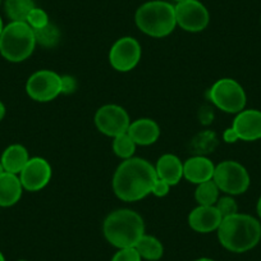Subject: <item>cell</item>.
Masks as SVG:
<instances>
[{
  "mask_svg": "<svg viewBox=\"0 0 261 261\" xmlns=\"http://www.w3.org/2000/svg\"><path fill=\"white\" fill-rule=\"evenodd\" d=\"M156 179L154 165L141 158H129L123 160L115 170L113 191L122 201H140L151 193Z\"/></svg>",
  "mask_w": 261,
  "mask_h": 261,
  "instance_id": "cell-1",
  "label": "cell"
},
{
  "mask_svg": "<svg viewBox=\"0 0 261 261\" xmlns=\"http://www.w3.org/2000/svg\"><path fill=\"white\" fill-rule=\"evenodd\" d=\"M218 238L225 250L243 253L252 250L261 240V224L247 214H236L223 218L218 228Z\"/></svg>",
  "mask_w": 261,
  "mask_h": 261,
  "instance_id": "cell-2",
  "label": "cell"
},
{
  "mask_svg": "<svg viewBox=\"0 0 261 261\" xmlns=\"http://www.w3.org/2000/svg\"><path fill=\"white\" fill-rule=\"evenodd\" d=\"M102 232L108 242L114 247H135L145 234V223L139 213L119 209L108 215L102 224Z\"/></svg>",
  "mask_w": 261,
  "mask_h": 261,
  "instance_id": "cell-3",
  "label": "cell"
},
{
  "mask_svg": "<svg viewBox=\"0 0 261 261\" xmlns=\"http://www.w3.org/2000/svg\"><path fill=\"white\" fill-rule=\"evenodd\" d=\"M135 22L141 32L155 39L167 37L177 27L174 6L164 0L144 3L135 14Z\"/></svg>",
  "mask_w": 261,
  "mask_h": 261,
  "instance_id": "cell-4",
  "label": "cell"
},
{
  "mask_svg": "<svg viewBox=\"0 0 261 261\" xmlns=\"http://www.w3.org/2000/svg\"><path fill=\"white\" fill-rule=\"evenodd\" d=\"M36 46L34 30L27 22H11L0 35V54L12 63L29 59Z\"/></svg>",
  "mask_w": 261,
  "mask_h": 261,
  "instance_id": "cell-5",
  "label": "cell"
},
{
  "mask_svg": "<svg viewBox=\"0 0 261 261\" xmlns=\"http://www.w3.org/2000/svg\"><path fill=\"white\" fill-rule=\"evenodd\" d=\"M209 99L218 109L238 114L246 107L247 96L243 87L233 79H220L209 90Z\"/></svg>",
  "mask_w": 261,
  "mask_h": 261,
  "instance_id": "cell-6",
  "label": "cell"
},
{
  "mask_svg": "<svg viewBox=\"0 0 261 261\" xmlns=\"http://www.w3.org/2000/svg\"><path fill=\"white\" fill-rule=\"evenodd\" d=\"M213 180L220 191L230 196L242 195L250 187V174L247 169L233 160H225L215 165Z\"/></svg>",
  "mask_w": 261,
  "mask_h": 261,
  "instance_id": "cell-7",
  "label": "cell"
},
{
  "mask_svg": "<svg viewBox=\"0 0 261 261\" xmlns=\"http://www.w3.org/2000/svg\"><path fill=\"white\" fill-rule=\"evenodd\" d=\"M177 26L187 32H201L210 22V14L200 0H182L174 6Z\"/></svg>",
  "mask_w": 261,
  "mask_h": 261,
  "instance_id": "cell-8",
  "label": "cell"
},
{
  "mask_svg": "<svg viewBox=\"0 0 261 261\" xmlns=\"http://www.w3.org/2000/svg\"><path fill=\"white\" fill-rule=\"evenodd\" d=\"M26 92L35 101H51L62 94L60 76L57 72L49 71V69L35 72L27 80Z\"/></svg>",
  "mask_w": 261,
  "mask_h": 261,
  "instance_id": "cell-9",
  "label": "cell"
},
{
  "mask_svg": "<svg viewBox=\"0 0 261 261\" xmlns=\"http://www.w3.org/2000/svg\"><path fill=\"white\" fill-rule=\"evenodd\" d=\"M130 119L124 108L115 104H108L99 108L95 114V125L102 135L117 137L127 134Z\"/></svg>",
  "mask_w": 261,
  "mask_h": 261,
  "instance_id": "cell-10",
  "label": "cell"
},
{
  "mask_svg": "<svg viewBox=\"0 0 261 261\" xmlns=\"http://www.w3.org/2000/svg\"><path fill=\"white\" fill-rule=\"evenodd\" d=\"M142 49L136 39L120 37L113 44L109 51V63L118 72H129L136 68L141 60Z\"/></svg>",
  "mask_w": 261,
  "mask_h": 261,
  "instance_id": "cell-11",
  "label": "cell"
},
{
  "mask_svg": "<svg viewBox=\"0 0 261 261\" xmlns=\"http://www.w3.org/2000/svg\"><path fill=\"white\" fill-rule=\"evenodd\" d=\"M53 170L51 165L49 164L44 158H30L27 164L19 173L18 177L21 179L23 190L30 191V192H36V191L42 190L49 185L51 179Z\"/></svg>",
  "mask_w": 261,
  "mask_h": 261,
  "instance_id": "cell-12",
  "label": "cell"
},
{
  "mask_svg": "<svg viewBox=\"0 0 261 261\" xmlns=\"http://www.w3.org/2000/svg\"><path fill=\"white\" fill-rule=\"evenodd\" d=\"M232 127L242 141H257L261 139V112L257 109H243L236 115Z\"/></svg>",
  "mask_w": 261,
  "mask_h": 261,
  "instance_id": "cell-13",
  "label": "cell"
},
{
  "mask_svg": "<svg viewBox=\"0 0 261 261\" xmlns=\"http://www.w3.org/2000/svg\"><path fill=\"white\" fill-rule=\"evenodd\" d=\"M223 217L215 206H199L188 215V225L199 233H210L218 230Z\"/></svg>",
  "mask_w": 261,
  "mask_h": 261,
  "instance_id": "cell-14",
  "label": "cell"
},
{
  "mask_svg": "<svg viewBox=\"0 0 261 261\" xmlns=\"http://www.w3.org/2000/svg\"><path fill=\"white\" fill-rule=\"evenodd\" d=\"M215 165L204 155H195L183 163V178L193 185H200L213 179Z\"/></svg>",
  "mask_w": 261,
  "mask_h": 261,
  "instance_id": "cell-15",
  "label": "cell"
},
{
  "mask_svg": "<svg viewBox=\"0 0 261 261\" xmlns=\"http://www.w3.org/2000/svg\"><path fill=\"white\" fill-rule=\"evenodd\" d=\"M127 134L136 145L149 146L159 140L160 127L155 120L150 119V118H141V119L130 123Z\"/></svg>",
  "mask_w": 261,
  "mask_h": 261,
  "instance_id": "cell-16",
  "label": "cell"
},
{
  "mask_svg": "<svg viewBox=\"0 0 261 261\" xmlns=\"http://www.w3.org/2000/svg\"><path fill=\"white\" fill-rule=\"evenodd\" d=\"M23 186L17 174L3 173L0 175V207H11L21 200Z\"/></svg>",
  "mask_w": 261,
  "mask_h": 261,
  "instance_id": "cell-17",
  "label": "cell"
},
{
  "mask_svg": "<svg viewBox=\"0 0 261 261\" xmlns=\"http://www.w3.org/2000/svg\"><path fill=\"white\" fill-rule=\"evenodd\" d=\"M158 178L165 180L168 185L175 186L183 178V163L173 154H165L159 158L155 165Z\"/></svg>",
  "mask_w": 261,
  "mask_h": 261,
  "instance_id": "cell-18",
  "label": "cell"
},
{
  "mask_svg": "<svg viewBox=\"0 0 261 261\" xmlns=\"http://www.w3.org/2000/svg\"><path fill=\"white\" fill-rule=\"evenodd\" d=\"M29 160L30 156L26 147L22 145H11L4 150L0 162L3 164L6 172L18 175Z\"/></svg>",
  "mask_w": 261,
  "mask_h": 261,
  "instance_id": "cell-19",
  "label": "cell"
},
{
  "mask_svg": "<svg viewBox=\"0 0 261 261\" xmlns=\"http://www.w3.org/2000/svg\"><path fill=\"white\" fill-rule=\"evenodd\" d=\"M135 248L140 253L141 258L147 261H158L164 255V246L154 236L144 234L136 243Z\"/></svg>",
  "mask_w": 261,
  "mask_h": 261,
  "instance_id": "cell-20",
  "label": "cell"
},
{
  "mask_svg": "<svg viewBox=\"0 0 261 261\" xmlns=\"http://www.w3.org/2000/svg\"><path fill=\"white\" fill-rule=\"evenodd\" d=\"M34 0H6L4 9L12 22H26L30 12L35 8Z\"/></svg>",
  "mask_w": 261,
  "mask_h": 261,
  "instance_id": "cell-21",
  "label": "cell"
},
{
  "mask_svg": "<svg viewBox=\"0 0 261 261\" xmlns=\"http://www.w3.org/2000/svg\"><path fill=\"white\" fill-rule=\"evenodd\" d=\"M220 190L213 179L197 185L195 191V199L202 206H215L219 199Z\"/></svg>",
  "mask_w": 261,
  "mask_h": 261,
  "instance_id": "cell-22",
  "label": "cell"
},
{
  "mask_svg": "<svg viewBox=\"0 0 261 261\" xmlns=\"http://www.w3.org/2000/svg\"><path fill=\"white\" fill-rule=\"evenodd\" d=\"M34 34L36 44L41 45L44 47L57 46L60 41V37H62L60 30L51 22H49L46 26L41 27V29L34 30Z\"/></svg>",
  "mask_w": 261,
  "mask_h": 261,
  "instance_id": "cell-23",
  "label": "cell"
},
{
  "mask_svg": "<svg viewBox=\"0 0 261 261\" xmlns=\"http://www.w3.org/2000/svg\"><path fill=\"white\" fill-rule=\"evenodd\" d=\"M192 149L196 155H206L213 152L218 146L217 135L212 130H205L202 134H199L192 140Z\"/></svg>",
  "mask_w": 261,
  "mask_h": 261,
  "instance_id": "cell-24",
  "label": "cell"
},
{
  "mask_svg": "<svg viewBox=\"0 0 261 261\" xmlns=\"http://www.w3.org/2000/svg\"><path fill=\"white\" fill-rule=\"evenodd\" d=\"M136 146L135 141L130 139V136L128 134L119 135V136L114 137V141H113V151L120 159H129V158H134L135 151H136Z\"/></svg>",
  "mask_w": 261,
  "mask_h": 261,
  "instance_id": "cell-25",
  "label": "cell"
},
{
  "mask_svg": "<svg viewBox=\"0 0 261 261\" xmlns=\"http://www.w3.org/2000/svg\"><path fill=\"white\" fill-rule=\"evenodd\" d=\"M26 22L32 30L41 29V27L46 26L49 23V14L44 11L42 8H37L35 7L31 12H30L29 17H27Z\"/></svg>",
  "mask_w": 261,
  "mask_h": 261,
  "instance_id": "cell-26",
  "label": "cell"
},
{
  "mask_svg": "<svg viewBox=\"0 0 261 261\" xmlns=\"http://www.w3.org/2000/svg\"><path fill=\"white\" fill-rule=\"evenodd\" d=\"M215 207H217L218 212L220 213V215L223 218L230 217V215L238 213L237 202H236V200L230 195L224 196V197H219L217 204H215Z\"/></svg>",
  "mask_w": 261,
  "mask_h": 261,
  "instance_id": "cell-27",
  "label": "cell"
},
{
  "mask_svg": "<svg viewBox=\"0 0 261 261\" xmlns=\"http://www.w3.org/2000/svg\"><path fill=\"white\" fill-rule=\"evenodd\" d=\"M141 256L135 247L119 248L118 252L113 256L112 261H141Z\"/></svg>",
  "mask_w": 261,
  "mask_h": 261,
  "instance_id": "cell-28",
  "label": "cell"
},
{
  "mask_svg": "<svg viewBox=\"0 0 261 261\" xmlns=\"http://www.w3.org/2000/svg\"><path fill=\"white\" fill-rule=\"evenodd\" d=\"M77 80L72 76H60V87H62V94L69 95L76 91Z\"/></svg>",
  "mask_w": 261,
  "mask_h": 261,
  "instance_id": "cell-29",
  "label": "cell"
},
{
  "mask_svg": "<svg viewBox=\"0 0 261 261\" xmlns=\"http://www.w3.org/2000/svg\"><path fill=\"white\" fill-rule=\"evenodd\" d=\"M170 187H172V186L168 185L165 180L158 178V179L155 180L154 186H152L151 193L154 196H156V197H164V196H167L168 193H169Z\"/></svg>",
  "mask_w": 261,
  "mask_h": 261,
  "instance_id": "cell-30",
  "label": "cell"
},
{
  "mask_svg": "<svg viewBox=\"0 0 261 261\" xmlns=\"http://www.w3.org/2000/svg\"><path fill=\"white\" fill-rule=\"evenodd\" d=\"M200 122L202 124H210L212 120L214 119V113H213V109L210 107H202L201 110L199 113Z\"/></svg>",
  "mask_w": 261,
  "mask_h": 261,
  "instance_id": "cell-31",
  "label": "cell"
},
{
  "mask_svg": "<svg viewBox=\"0 0 261 261\" xmlns=\"http://www.w3.org/2000/svg\"><path fill=\"white\" fill-rule=\"evenodd\" d=\"M223 140H224V142H227V144H236V142L240 140V137H238L234 128L229 127L224 130V134H223Z\"/></svg>",
  "mask_w": 261,
  "mask_h": 261,
  "instance_id": "cell-32",
  "label": "cell"
},
{
  "mask_svg": "<svg viewBox=\"0 0 261 261\" xmlns=\"http://www.w3.org/2000/svg\"><path fill=\"white\" fill-rule=\"evenodd\" d=\"M6 105L3 104V102L0 101V120H3V118L6 117Z\"/></svg>",
  "mask_w": 261,
  "mask_h": 261,
  "instance_id": "cell-33",
  "label": "cell"
},
{
  "mask_svg": "<svg viewBox=\"0 0 261 261\" xmlns=\"http://www.w3.org/2000/svg\"><path fill=\"white\" fill-rule=\"evenodd\" d=\"M257 214H258V217L261 218V196H260V199H258V201H257Z\"/></svg>",
  "mask_w": 261,
  "mask_h": 261,
  "instance_id": "cell-34",
  "label": "cell"
},
{
  "mask_svg": "<svg viewBox=\"0 0 261 261\" xmlns=\"http://www.w3.org/2000/svg\"><path fill=\"white\" fill-rule=\"evenodd\" d=\"M195 261H215V260H213V258H207V257H201V258H197V260Z\"/></svg>",
  "mask_w": 261,
  "mask_h": 261,
  "instance_id": "cell-35",
  "label": "cell"
},
{
  "mask_svg": "<svg viewBox=\"0 0 261 261\" xmlns=\"http://www.w3.org/2000/svg\"><path fill=\"white\" fill-rule=\"evenodd\" d=\"M3 29H4L3 19H2V17H0V35H2V32H3Z\"/></svg>",
  "mask_w": 261,
  "mask_h": 261,
  "instance_id": "cell-36",
  "label": "cell"
},
{
  "mask_svg": "<svg viewBox=\"0 0 261 261\" xmlns=\"http://www.w3.org/2000/svg\"><path fill=\"white\" fill-rule=\"evenodd\" d=\"M3 173H6V169H4L3 164H2V162H0V175L3 174Z\"/></svg>",
  "mask_w": 261,
  "mask_h": 261,
  "instance_id": "cell-37",
  "label": "cell"
},
{
  "mask_svg": "<svg viewBox=\"0 0 261 261\" xmlns=\"http://www.w3.org/2000/svg\"><path fill=\"white\" fill-rule=\"evenodd\" d=\"M0 261H6V257H4V255L2 253V251H0Z\"/></svg>",
  "mask_w": 261,
  "mask_h": 261,
  "instance_id": "cell-38",
  "label": "cell"
},
{
  "mask_svg": "<svg viewBox=\"0 0 261 261\" xmlns=\"http://www.w3.org/2000/svg\"><path fill=\"white\" fill-rule=\"evenodd\" d=\"M173 2H175V3H178V2H182V0H173Z\"/></svg>",
  "mask_w": 261,
  "mask_h": 261,
  "instance_id": "cell-39",
  "label": "cell"
},
{
  "mask_svg": "<svg viewBox=\"0 0 261 261\" xmlns=\"http://www.w3.org/2000/svg\"><path fill=\"white\" fill-rule=\"evenodd\" d=\"M18 261H27V260H18Z\"/></svg>",
  "mask_w": 261,
  "mask_h": 261,
  "instance_id": "cell-40",
  "label": "cell"
},
{
  "mask_svg": "<svg viewBox=\"0 0 261 261\" xmlns=\"http://www.w3.org/2000/svg\"><path fill=\"white\" fill-rule=\"evenodd\" d=\"M0 4H2V0H0Z\"/></svg>",
  "mask_w": 261,
  "mask_h": 261,
  "instance_id": "cell-41",
  "label": "cell"
}]
</instances>
